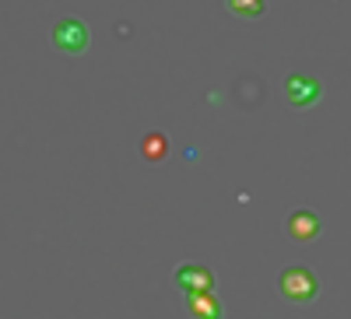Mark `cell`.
I'll return each instance as SVG.
<instances>
[{
    "instance_id": "cell-7",
    "label": "cell",
    "mask_w": 351,
    "mask_h": 319,
    "mask_svg": "<svg viewBox=\"0 0 351 319\" xmlns=\"http://www.w3.org/2000/svg\"><path fill=\"white\" fill-rule=\"evenodd\" d=\"M141 151H144V158L158 162V158L165 155V137H162V133H148V137L141 140Z\"/></svg>"
},
{
    "instance_id": "cell-8",
    "label": "cell",
    "mask_w": 351,
    "mask_h": 319,
    "mask_svg": "<svg viewBox=\"0 0 351 319\" xmlns=\"http://www.w3.org/2000/svg\"><path fill=\"white\" fill-rule=\"evenodd\" d=\"M228 8H232V11H239V14H260V11H263L260 0H232Z\"/></svg>"
},
{
    "instance_id": "cell-4",
    "label": "cell",
    "mask_w": 351,
    "mask_h": 319,
    "mask_svg": "<svg viewBox=\"0 0 351 319\" xmlns=\"http://www.w3.org/2000/svg\"><path fill=\"white\" fill-rule=\"evenodd\" d=\"M285 99L291 105H313L319 99V81L306 74H288L285 77Z\"/></svg>"
},
{
    "instance_id": "cell-6",
    "label": "cell",
    "mask_w": 351,
    "mask_h": 319,
    "mask_svg": "<svg viewBox=\"0 0 351 319\" xmlns=\"http://www.w3.org/2000/svg\"><path fill=\"white\" fill-rule=\"evenodd\" d=\"M190 312H193L197 319H221V309H218V302L211 298V292H208V295H190Z\"/></svg>"
},
{
    "instance_id": "cell-3",
    "label": "cell",
    "mask_w": 351,
    "mask_h": 319,
    "mask_svg": "<svg viewBox=\"0 0 351 319\" xmlns=\"http://www.w3.org/2000/svg\"><path fill=\"white\" fill-rule=\"evenodd\" d=\"M172 281L180 284L183 292H190V295H208V292H211V284H215L211 270H208V267H200V264H183L180 270L172 274Z\"/></svg>"
},
{
    "instance_id": "cell-1",
    "label": "cell",
    "mask_w": 351,
    "mask_h": 319,
    "mask_svg": "<svg viewBox=\"0 0 351 319\" xmlns=\"http://www.w3.org/2000/svg\"><path fill=\"white\" fill-rule=\"evenodd\" d=\"M278 292L285 298H291V302H309L319 292V281H316V274L309 267H288L278 277Z\"/></svg>"
},
{
    "instance_id": "cell-2",
    "label": "cell",
    "mask_w": 351,
    "mask_h": 319,
    "mask_svg": "<svg viewBox=\"0 0 351 319\" xmlns=\"http://www.w3.org/2000/svg\"><path fill=\"white\" fill-rule=\"evenodd\" d=\"M53 46L64 53H81L88 46V28L77 18H64L53 25Z\"/></svg>"
},
{
    "instance_id": "cell-5",
    "label": "cell",
    "mask_w": 351,
    "mask_h": 319,
    "mask_svg": "<svg viewBox=\"0 0 351 319\" xmlns=\"http://www.w3.org/2000/svg\"><path fill=\"white\" fill-rule=\"evenodd\" d=\"M285 228H288V235L291 239H316L319 235V218L313 214V211H291L288 214V221H285Z\"/></svg>"
}]
</instances>
